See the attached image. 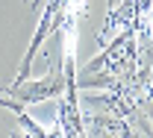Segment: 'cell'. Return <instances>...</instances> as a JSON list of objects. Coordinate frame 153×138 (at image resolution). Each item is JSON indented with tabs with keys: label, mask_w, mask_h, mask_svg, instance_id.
Instances as JSON below:
<instances>
[{
	"label": "cell",
	"mask_w": 153,
	"mask_h": 138,
	"mask_svg": "<svg viewBox=\"0 0 153 138\" xmlns=\"http://www.w3.org/2000/svg\"><path fill=\"white\" fill-rule=\"evenodd\" d=\"M65 88V77H62V68L59 71H50L47 77H41V82H27V79H18L15 85L9 88H0V94H9L18 103H41V100L59 97Z\"/></svg>",
	"instance_id": "6da1fadb"
},
{
	"label": "cell",
	"mask_w": 153,
	"mask_h": 138,
	"mask_svg": "<svg viewBox=\"0 0 153 138\" xmlns=\"http://www.w3.org/2000/svg\"><path fill=\"white\" fill-rule=\"evenodd\" d=\"M27 3H30V6H33V9H38V3H41V0H27Z\"/></svg>",
	"instance_id": "3957f363"
},
{
	"label": "cell",
	"mask_w": 153,
	"mask_h": 138,
	"mask_svg": "<svg viewBox=\"0 0 153 138\" xmlns=\"http://www.w3.org/2000/svg\"><path fill=\"white\" fill-rule=\"evenodd\" d=\"M0 106H6V109H12V112L18 115V120H21V126H24V132H27V135H47V132L38 126L36 120H33L27 112H24V109H21L18 100H6V94H0Z\"/></svg>",
	"instance_id": "7a4b0ae2"
}]
</instances>
